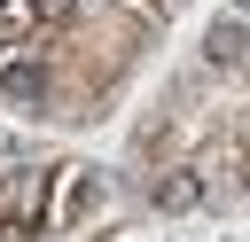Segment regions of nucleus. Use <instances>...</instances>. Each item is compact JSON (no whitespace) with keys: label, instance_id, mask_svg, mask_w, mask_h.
Instances as JSON below:
<instances>
[{"label":"nucleus","instance_id":"obj_4","mask_svg":"<svg viewBox=\"0 0 250 242\" xmlns=\"http://www.w3.org/2000/svg\"><path fill=\"white\" fill-rule=\"evenodd\" d=\"M195 203H203V180L195 172H164L156 180V211H195Z\"/></svg>","mask_w":250,"mask_h":242},{"label":"nucleus","instance_id":"obj_1","mask_svg":"<svg viewBox=\"0 0 250 242\" xmlns=\"http://www.w3.org/2000/svg\"><path fill=\"white\" fill-rule=\"evenodd\" d=\"M39 226H47V195H39V180H31V172L0 180V242H31Z\"/></svg>","mask_w":250,"mask_h":242},{"label":"nucleus","instance_id":"obj_5","mask_svg":"<svg viewBox=\"0 0 250 242\" xmlns=\"http://www.w3.org/2000/svg\"><path fill=\"white\" fill-rule=\"evenodd\" d=\"M86 203H94V180H86V172H70V180H62V219H78Z\"/></svg>","mask_w":250,"mask_h":242},{"label":"nucleus","instance_id":"obj_7","mask_svg":"<svg viewBox=\"0 0 250 242\" xmlns=\"http://www.w3.org/2000/svg\"><path fill=\"white\" fill-rule=\"evenodd\" d=\"M148 8H164V0H148Z\"/></svg>","mask_w":250,"mask_h":242},{"label":"nucleus","instance_id":"obj_3","mask_svg":"<svg viewBox=\"0 0 250 242\" xmlns=\"http://www.w3.org/2000/svg\"><path fill=\"white\" fill-rule=\"evenodd\" d=\"M0 94H8V101H23V109H31V101H47V70H39V62H23V55H16V62H8V70H0Z\"/></svg>","mask_w":250,"mask_h":242},{"label":"nucleus","instance_id":"obj_2","mask_svg":"<svg viewBox=\"0 0 250 242\" xmlns=\"http://www.w3.org/2000/svg\"><path fill=\"white\" fill-rule=\"evenodd\" d=\"M203 62L242 70V62H250V16H219V23L203 31Z\"/></svg>","mask_w":250,"mask_h":242},{"label":"nucleus","instance_id":"obj_6","mask_svg":"<svg viewBox=\"0 0 250 242\" xmlns=\"http://www.w3.org/2000/svg\"><path fill=\"white\" fill-rule=\"evenodd\" d=\"M234 16H250V0H234Z\"/></svg>","mask_w":250,"mask_h":242}]
</instances>
